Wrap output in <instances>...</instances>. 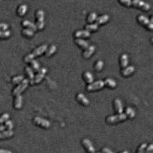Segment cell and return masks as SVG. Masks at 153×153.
I'll use <instances>...</instances> for the list:
<instances>
[{"instance_id": "2e32d148", "label": "cell", "mask_w": 153, "mask_h": 153, "mask_svg": "<svg viewBox=\"0 0 153 153\" xmlns=\"http://www.w3.org/2000/svg\"><path fill=\"white\" fill-rule=\"evenodd\" d=\"M77 98L79 101L82 102L83 104H84L85 105H87L90 103L88 99L85 97V96L84 94H83L82 93H79L78 94Z\"/></svg>"}, {"instance_id": "b9f144b4", "label": "cell", "mask_w": 153, "mask_h": 153, "mask_svg": "<svg viewBox=\"0 0 153 153\" xmlns=\"http://www.w3.org/2000/svg\"><path fill=\"white\" fill-rule=\"evenodd\" d=\"M6 129L5 126L4 125H0V132L3 131Z\"/></svg>"}, {"instance_id": "8d00e7d4", "label": "cell", "mask_w": 153, "mask_h": 153, "mask_svg": "<svg viewBox=\"0 0 153 153\" xmlns=\"http://www.w3.org/2000/svg\"><path fill=\"white\" fill-rule=\"evenodd\" d=\"M5 127H7L9 130H11L13 128V124L11 121H6L5 122Z\"/></svg>"}, {"instance_id": "277c9868", "label": "cell", "mask_w": 153, "mask_h": 153, "mask_svg": "<svg viewBox=\"0 0 153 153\" xmlns=\"http://www.w3.org/2000/svg\"><path fill=\"white\" fill-rule=\"evenodd\" d=\"M28 83L29 80L28 79H24L23 80V81L20 84H19L13 91V95H20L21 92H22L28 86Z\"/></svg>"}, {"instance_id": "30bf717a", "label": "cell", "mask_w": 153, "mask_h": 153, "mask_svg": "<svg viewBox=\"0 0 153 153\" xmlns=\"http://www.w3.org/2000/svg\"><path fill=\"white\" fill-rule=\"evenodd\" d=\"M138 20L142 24L147 26L150 29H153V22H152L150 20L144 15H140L138 16Z\"/></svg>"}, {"instance_id": "d590c367", "label": "cell", "mask_w": 153, "mask_h": 153, "mask_svg": "<svg viewBox=\"0 0 153 153\" xmlns=\"http://www.w3.org/2000/svg\"><path fill=\"white\" fill-rule=\"evenodd\" d=\"M147 147V144L146 143H142L139 147L138 148V152L136 153H144L145 152V149Z\"/></svg>"}, {"instance_id": "7c38bea8", "label": "cell", "mask_w": 153, "mask_h": 153, "mask_svg": "<svg viewBox=\"0 0 153 153\" xmlns=\"http://www.w3.org/2000/svg\"><path fill=\"white\" fill-rule=\"evenodd\" d=\"M14 134V133L12 130H7V131H3L2 132H0V139H6L10 138Z\"/></svg>"}, {"instance_id": "ab89813d", "label": "cell", "mask_w": 153, "mask_h": 153, "mask_svg": "<svg viewBox=\"0 0 153 153\" xmlns=\"http://www.w3.org/2000/svg\"><path fill=\"white\" fill-rule=\"evenodd\" d=\"M102 152L103 153H114L113 152H112L110 149H109L108 148H107V147H104L102 149Z\"/></svg>"}, {"instance_id": "e0dca14e", "label": "cell", "mask_w": 153, "mask_h": 153, "mask_svg": "<svg viewBox=\"0 0 153 153\" xmlns=\"http://www.w3.org/2000/svg\"><path fill=\"white\" fill-rule=\"evenodd\" d=\"M90 32L87 30H81V31H78L75 33V36L78 37H87L90 36Z\"/></svg>"}, {"instance_id": "7bdbcfd3", "label": "cell", "mask_w": 153, "mask_h": 153, "mask_svg": "<svg viewBox=\"0 0 153 153\" xmlns=\"http://www.w3.org/2000/svg\"><path fill=\"white\" fill-rule=\"evenodd\" d=\"M129 153V152L128 151H127V150H125V151H123V152H122V153Z\"/></svg>"}, {"instance_id": "74e56055", "label": "cell", "mask_w": 153, "mask_h": 153, "mask_svg": "<svg viewBox=\"0 0 153 153\" xmlns=\"http://www.w3.org/2000/svg\"><path fill=\"white\" fill-rule=\"evenodd\" d=\"M8 28V25L6 23H0V31H6Z\"/></svg>"}, {"instance_id": "f35d334b", "label": "cell", "mask_w": 153, "mask_h": 153, "mask_svg": "<svg viewBox=\"0 0 153 153\" xmlns=\"http://www.w3.org/2000/svg\"><path fill=\"white\" fill-rule=\"evenodd\" d=\"M153 145L152 144H150L147 148L146 152L144 153H153Z\"/></svg>"}, {"instance_id": "8fae6325", "label": "cell", "mask_w": 153, "mask_h": 153, "mask_svg": "<svg viewBox=\"0 0 153 153\" xmlns=\"http://www.w3.org/2000/svg\"><path fill=\"white\" fill-rule=\"evenodd\" d=\"M114 103H115V109L117 111V112L119 113H122L123 110V107L122 102L121 101V100L118 98L115 99L114 101Z\"/></svg>"}, {"instance_id": "4316f807", "label": "cell", "mask_w": 153, "mask_h": 153, "mask_svg": "<svg viewBox=\"0 0 153 153\" xmlns=\"http://www.w3.org/2000/svg\"><path fill=\"white\" fill-rule=\"evenodd\" d=\"M31 64L32 65V67L34 69V70L35 71H37L40 70V65H39V63L35 60H32L31 61Z\"/></svg>"}, {"instance_id": "e575fe53", "label": "cell", "mask_w": 153, "mask_h": 153, "mask_svg": "<svg viewBox=\"0 0 153 153\" xmlns=\"http://www.w3.org/2000/svg\"><path fill=\"white\" fill-rule=\"evenodd\" d=\"M22 33L27 36H32L33 35L34 33H33V31H32L29 29H23L22 31Z\"/></svg>"}, {"instance_id": "ee69618b", "label": "cell", "mask_w": 153, "mask_h": 153, "mask_svg": "<svg viewBox=\"0 0 153 153\" xmlns=\"http://www.w3.org/2000/svg\"></svg>"}, {"instance_id": "4dcf8cb0", "label": "cell", "mask_w": 153, "mask_h": 153, "mask_svg": "<svg viewBox=\"0 0 153 153\" xmlns=\"http://www.w3.org/2000/svg\"><path fill=\"white\" fill-rule=\"evenodd\" d=\"M10 35L9 31H0V38H7L9 37Z\"/></svg>"}, {"instance_id": "f1b7e54d", "label": "cell", "mask_w": 153, "mask_h": 153, "mask_svg": "<svg viewBox=\"0 0 153 153\" xmlns=\"http://www.w3.org/2000/svg\"><path fill=\"white\" fill-rule=\"evenodd\" d=\"M9 117H10V115L8 113H5L2 114V116L0 117V123H2L6 122V121H8V119L9 118Z\"/></svg>"}, {"instance_id": "60d3db41", "label": "cell", "mask_w": 153, "mask_h": 153, "mask_svg": "<svg viewBox=\"0 0 153 153\" xmlns=\"http://www.w3.org/2000/svg\"><path fill=\"white\" fill-rule=\"evenodd\" d=\"M0 153H12V152L9 150H7L0 149Z\"/></svg>"}, {"instance_id": "7a4b0ae2", "label": "cell", "mask_w": 153, "mask_h": 153, "mask_svg": "<svg viewBox=\"0 0 153 153\" xmlns=\"http://www.w3.org/2000/svg\"><path fill=\"white\" fill-rule=\"evenodd\" d=\"M47 45L46 44L42 45L39 47L35 49L32 53L27 55L25 56V57L24 58V60L26 62H29V61H32L34 57L42 54L44 52H45L47 50Z\"/></svg>"}, {"instance_id": "7402d4cb", "label": "cell", "mask_w": 153, "mask_h": 153, "mask_svg": "<svg viewBox=\"0 0 153 153\" xmlns=\"http://www.w3.org/2000/svg\"><path fill=\"white\" fill-rule=\"evenodd\" d=\"M28 9V6L26 4H22L20 6L18 9V13L20 16H24Z\"/></svg>"}, {"instance_id": "9a60e30c", "label": "cell", "mask_w": 153, "mask_h": 153, "mask_svg": "<svg viewBox=\"0 0 153 153\" xmlns=\"http://www.w3.org/2000/svg\"><path fill=\"white\" fill-rule=\"evenodd\" d=\"M109 16L107 14H104L100 17H98L96 19V24H101L106 21L108 20Z\"/></svg>"}, {"instance_id": "ac0fdd59", "label": "cell", "mask_w": 153, "mask_h": 153, "mask_svg": "<svg viewBox=\"0 0 153 153\" xmlns=\"http://www.w3.org/2000/svg\"><path fill=\"white\" fill-rule=\"evenodd\" d=\"M22 97L20 95H18L16 96V98L15 99L14 102V107L17 109L20 108L22 106Z\"/></svg>"}, {"instance_id": "5bb4252c", "label": "cell", "mask_w": 153, "mask_h": 153, "mask_svg": "<svg viewBox=\"0 0 153 153\" xmlns=\"http://www.w3.org/2000/svg\"><path fill=\"white\" fill-rule=\"evenodd\" d=\"M22 25L24 27H28L32 31H36L37 29V26L33 22L28 20H24L22 22Z\"/></svg>"}, {"instance_id": "3957f363", "label": "cell", "mask_w": 153, "mask_h": 153, "mask_svg": "<svg viewBox=\"0 0 153 153\" xmlns=\"http://www.w3.org/2000/svg\"><path fill=\"white\" fill-rule=\"evenodd\" d=\"M127 118V115L126 113H119V115L110 116L107 118V122L109 123H115L119 122L120 121H123Z\"/></svg>"}, {"instance_id": "603a6c76", "label": "cell", "mask_w": 153, "mask_h": 153, "mask_svg": "<svg viewBox=\"0 0 153 153\" xmlns=\"http://www.w3.org/2000/svg\"><path fill=\"white\" fill-rule=\"evenodd\" d=\"M126 115H127L130 118H133L135 116V112L130 107H127L126 110Z\"/></svg>"}, {"instance_id": "4fadbf2b", "label": "cell", "mask_w": 153, "mask_h": 153, "mask_svg": "<svg viewBox=\"0 0 153 153\" xmlns=\"http://www.w3.org/2000/svg\"><path fill=\"white\" fill-rule=\"evenodd\" d=\"M95 50V46L94 45H91L89 47L87 48L86 51H85L83 53V56L85 58L89 57L92 53L94 52Z\"/></svg>"}, {"instance_id": "1f68e13d", "label": "cell", "mask_w": 153, "mask_h": 153, "mask_svg": "<svg viewBox=\"0 0 153 153\" xmlns=\"http://www.w3.org/2000/svg\"><path fill=\"white\" fill-rule=\"evenodd\" d=\"M97 18V14L95 12H91L90 14L88 17V21L90 22H92L95 20Z\"/></svg>"}, {"instance_id": "d6a6232c", "label": "cell", "mask_w": 153, "mask_h": 153, "mask_svg": "<svg viewBox=\"0 0 153 153\" xmlns=\"http://www.w3.org/2000/svg\"><path fill=\"white\" fill-rule=\"evenodd\" d=\"M24 79V76H16L14 78H13L12 79V82L14 83V84H18L20 82H21Z\"/></svg>"}, {"instance_id": "f546056e", "label": "cell", "mask_w": 153, "mask_h": 153, "mask_svg": "<svg viewBox=\"0 0 153 153\" xmlns=\"http://www.w3.org/2000/svg\"><path fill=\"white\" fill-rule=\"evenodd\" d=\"M25 70H26V72H27V74H28L29 78H30L31 80H33V78H34V73H33V72L32 71V68H31V67H27Z\"/></svg>"}, {"instance_id": "cb8c5ba5", "label": "cell", "mask_w": 153, "mask_h": 153, "mask_svg": "<svg viewBox=\"0 0 153 153\" xmlns=\"http://www.w3.org/2000/svg\"><path fill=\"white\" fill-rule=\"evenodd\" d=\"M84 76L87 82H88V83H92L93 82V76L91 72L88 71L85 72L84 74Z\"/></svg>"}, {"instance_id": "d4e9b609", "label": "cell", "mask_w": 153, "mask_h": 153, "mask_svg": "<svg viewBox=\"0 0 153 153\" xmlns=\"http://www.w3.org/2000/svg\"><path fill=\"white\" fill-rule=\"evenodd\" d=\"M104 82V84H107L108 86L111 87H115L116 86V82L113 79H110V78L106 79Z\"/></svg>"}, {"instance_id": "6da1fadb", "label": "cell", "mask_w": 153, "mask_h": 153, "mask_svg": "<svg viewBox=\"0 0 153 153\" xmlns=\"http://www.w3.org/2000/svg\"><path fill=\"white\" fill-rule=\"evenodd\" d=\"M120 2L127 6L134 5L135 6L142 8L146 10H149L151 7L149 3H147L141 0H121Z\"/></svg>"}, {"instance_id": "44dd1931", "label": "cell", "mask_w": 153, "mask_h": 153, "mask_svg": "<svg viewBox=\"0 0 153 153\" xmlns=\"http://www.w3.org/2000/svg\"><path fill=\"white\" fill-rule=\"evenodd\" d=\"M135 70V68L134 67V66L130 65L127 67V68H126L125 69H124L122 71L123 75L124 76H127L129 75L130 74H131L132 72H134Z\"/></svg>"}, {"instance_id": "d6986e66", "label": "cell", "mask_w": 153, "mask_h": 153, "mask_svg": "<svg viewBox=\"0 0 153 153\" xmlns=\"http://www.w3.org/2000/svg\"><path fill=\"white\" fill-rule=\"evenodd\" d=\"M75 41L77 44H78L79 45H80L83 48L85 49L88 47V43L86 40H84L83 39H76Z\"/></svg>"}, {"instance_id": "5b68a950", "label": "cell", "mask_w": 153, "mask_h": 153, "mask_svg": "<svg viewBox=\"0 0 153 153\" xmlns=\"http://www.w3.org/2000/svg\"><path fill=\"white\" fill-rule=\"evenodd\" d=\"M36 15L37 18V27L41 29L44 26V11L42 10H39L37 11Z\"/></svg>"}, {"instance_id": "ffe728a7", "label": "cell", "mask_w": 153, "mask_h": 153, "mask_svg": "<svg viewBox=\"0 0 153 153\" xmlns=\"http://www.w3.org/2000/svg\"><path fill=\"white\" fill-rule=\"evenodd\" d=\"M128 56L126 53H123L121 57V62L122 67L125 68L128 64Z\"/></svg>"}, {"instance_id": "836d02e7", "label": "cell", "mask_w": 153, "mask_h": 153, "mask_svg": "<svg viewBox=\"0 0 153 153\" xmlns=\"http://www.w3.org/2000/svg\"><path fill=\"white\" fill-rule=\"evenodd\" d=\"M103 65H104V62L102 60H99V61H97V62L96 63V65H95V69L97 71H101L103 67Z\"/></svg>"}, {"instance_id": "52a82bcc", "label": "cell", "mask_w": 153, "mask_h": 153, "mask_svg": "<svg viewBox=\"0 0 153 153\" xmlns=\"http://www.w3.org/2000/svg\"><path fill=\"white\" fill-rule=\"evenodd\" d=\"M33 121L36 124L46 129L49 128L51 126V123L48 120L44 118H41L40 117H38V116L35 117L34 118Z\"/></svg>"}, {"instance_id": "484cf974", "label": "cell", "mask_w": 153, "mask_h": 153, "mask_svg": "<svg viewBox=\"0 0 153 153\" xmlns=\"http://www.w3.org/2000/svg\"><path fill=\"white\" fill-rule=\"evenodd\" d=\"M98 28V24H88L85 26V29L87 31H94L97 29Z\"/></svg>"}, {"instance_id": "9c48e42d", "label": "cell", "mask_w": 153, "mask_h": 153, "mask_svg": "<svg viewBox=\"0 0 153 153\" xmlns=\"http://www.w3.org/2000/svg\"><path fill=\"white\" fill-rule=\"evenodd\" d=\"M104 85V82L103 80H98L96 82H93L91 84H89L87 88L88 90L89 91H91V90H98V89H100L102 88Z\"/></svg>"}, {"instance_id": "8992f818", "label": "cell", "mask_w": 153, "mask_h": 153, "mask_svg": "<svg viewBox=\"0 0 153 153\" xmlns=\"http://www.w3.org/2000/svg\"><path fill=\"white\" fill-rule=\"evenodd\" d=\"M47 72L46 68H41L39 70L38 73L34 77L33 79L31 80V83L32 84L33 83H38L41 81L42 79L44 78L45 73Z\"/></svg>"}, {"instance_id": "ba28073f", "label": "cell", "mask_w": 153, "mask_h": 153, "mask_svg": "<svg viewBox=\"0 0 153 153\" xmlns=\"http://www.w3.org/2000/svg\"><path fill=\"white\" fill-rule=\"evenodd\" d=\"M82 144L83 146L86 149L87 152L90 153H94L95 149L92 144V143L88 139L85 138L82 141Z\"/></svg>"}, {"instance_id": "83f0119b", "label": "cell", "mask_w": 153, "mask_h": 153, "mask_svg": "<svg viewBox=\"0 0 153 153\" xmlns=\"http://www.w3.org/2000/svg\"><path fill=\"white\" fill-rule=\"evenodd\" d=\"M56 50V47L55 45H52L49 48V49L46 52V55L47 56H51V55L53 54Z\"/></svg>"}]
</instances>
